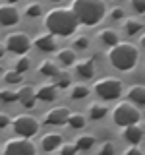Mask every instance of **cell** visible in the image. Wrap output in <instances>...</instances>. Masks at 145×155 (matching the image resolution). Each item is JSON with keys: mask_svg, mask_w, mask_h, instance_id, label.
<instances>
[{"mask_svg": "<svg viewBox=\"0 0 145 155\" xmlns=\"http://www.w3.org/2000/svg\"><path fill=\"white\" fill-rule=\"evenodd\" d=\"M33 43H35L37 48H41V51H45V52H50V51L56 48L54 35H50V33H41V35H37Z\"/></svg>", "mask_w": 145, "mask_h": 155, "instance_id": "obj_13", "label": "cell"}, {"mask_svg": "<svg viewBox=\"0 0 145 155\" xmlns=\"http://www.w3.org/2000/svg\"><path fill=\"white\" fill-rule=\"evenodd\" d=\"M12 126L16 130V134L19 138H33L39 132V120L31 114H18L16 118L12 120Z\"/></svg>", "mask_w": 145, "mask_h": 155, "instance_id": "obj_6", "label": "cell"}, {"mask_svg": "<svg viewBox=\"0 0 145 155\" xmlns=\"http://www.w3.org/2000/svg\"><path fill=\"white\" fill-rule=\"evenodd\" d=\"M25 16H27V18H37V16H41V4H37V2L29 4V6L25 8Z\"/></svg>", "mask_w": 145, "mask_h": 155, "instance_id": "obj_30", "label": "cell"}, {"mask_svg": "<svg viewBox=\"0 0 145 155\" xmlns=\"http://www.w3.org/2000/svg\"><path fill=\"white\" fill-rule=\"evenodd\" d=\"M70 110L66 107H54V109H48L47 114H45V122L47 124H52V126H62L68 122L70 118Z\"/></svg>", "mask_w": 145, "mask_h": 155, "instance_id": "obj_9", "label": "cell"}, {"mask_svg": "<svg viewBox=\"0 0 145 155\" xmlns=\"http://www.w3.org/2000/svg\"><path fill=\"white\" fill-rule=\"evenodd\" d=\"M132 8L137 14H145V0H132Z\"/></svg>", "mask_w": 145, "mask_h": 155, "instance_id": "obj_34", "label": "cell"}, {"mask_svg": "<svg viewBox=\"0 0 145 155\" xmlns=\"http://www.w3.org/2000/svg\"><path fill=\"white\" fill-rule=\"evenodd\" d=\"M124 155H143V153H141V149H139L137 145H130V147L124 151Z\"/></svg>", "mask_w": 145, "mask_h": 155, "instance_id": "obj_37", "label": "cell"}, {"mask_svg": "<svg viewBox=\"0 0 145 155\" xmlns=\"http://www.w3.org/2000/svg\"><path fill=\"white\" fill-rule=\"evenodd\" d=\"M19 21V10L14 4H0V23L2 25H16Z\"/></svg>", "mask_w": 145, "mask_h": 155, "instance_id": "obj_10", "label": "cell"}, {"mask_svg": "<svg viewBox=\"0 0 145 155\" xmlns=\"http://www.w3.org/2000/svg\"><path fill=\"white\" fill-rule=\"evenodd\" d=\"M4 47H6V51L14 52V54H18V56H25V52L31 48V39H29L27 33L16 31V33H10L6 37Z\"/></svg>", "mask_w": 145, "mask_h": 155, "instance_id": "obj_8", "label": "cell"}, {"mask_svg": "<svg viewBox=\"0 0 145 155\" xmlns=\"http://www.w3.org/2000/svg\"><path fill=\"white\" fill-rule=\"evenodd\" d=\"M128 97L130 101H134V103L137 105H145V85H132L128 89Z\"/></svg>", "mask_w": 145, "mask_h": 155, "instance_id": "obj_19", "label": "cell"}, {"mask_svg": "<svg viewBox=\"0 0 145 155\" xmlns=\"http://www.w3.org/2000/svg\"><path fill=\"white\" fill-rule=\"evenodd\" d=\"M139 45L145 47V35H141V39H139Z\"/></svg>", "mask_w": 145, "mask_h": 155, "instance_id": "obj_39", "label": "cell"}, {"mask_svg": "<svg viewBox=\"0 0 145 155\" xmlns=\"http://www.w3.org/2000/svg\"><path fill=\"white\" fill-rule=\"evenodd\" d=\"M99 155H114V143L112 142H105L99 147Z\"/></svg>", "mask_w": 145, "mask_h": 155, "instance_id": "obj_33", "label": "cell"}, {"mask_svg": "<svg viewBox=\"0 0 145 155\" xmlns=\"http://www.w3.org/2000/svg\"><path fill=\"white\" fill-rule=\"evenodd\" d=\"M39 72H41L43 76H47V78H56L58 74H60L56 62H52V60H43L41 66H39Z\"/></svg>", "mask_w": 145, "mask_h": 155, "instance_id": "obj_20", "label": "cell"}, {"mask_svg": "<svg viewBox=\"0 0 145 155\" xmlns=\"http://www.w3.org/2000/svg\"><path fill=\"white\" fill-rule=\"evenodd\" d=\"M18 101H21L23 107L31 109L37 101V89L33 85H21V89L18 91Z\"/></svg>", "mask_w": 145, "mask_h": 155, "instance_id": "obj_11", "label": "cell"}, {"mask_svg": "<svg viewBox=\"0 0 145 155\" xmlns=\"http://www.w3.org/2000/svg\"><path fill=\"white\" fill-rule=\"evenodd\" d=\"M37 99H41V101H54L56 99V87L52 85V84H45V85H41L37 89Z\"/></svg>", "mask_w": 145, "mask_h": 155, "instance_id": "obj_17", "label": "cell"}, {"mask_svg": "<svg viewBox=\"0 0 145 155\" xmlns=\"http://www.w3.org/2000/svg\"><path fill=\"white\" fill-rule=\"evenodd\" d=\"M122 89H124L122 81L114 76H105V78H101V80H97L93 84V91L105 101L118 99V97L122 95Z\"/></svg>", "mask_w": 145, "mask_h": 155, "instance_id": "obj_4", "label": "cell"}, {"mask_svg": "<svg viewBox=\"0 0 145 155\" xmlns=\"http://www.w3.org/2000/svg\"><path fill=\"white\" fill-rule=\"evenodd\" d=\"M79 149H77L76 143H62L60 147V155H76Z\"/></svg>", "mask_w": 145, "mask_h": 155, "instance_id": "obj_32", "label": "cell"}, {"mask_svg": "<svg viewBox=\"0 0 145 155\" xmlns=\"http://www.w3.org/2000/svg\"><path fill=\"white\" fill-rule=\"evenodd\" d=\"M106 113H108V107L105 103H99V101H93V103H89V107H87V114H89V118H93V120L103 118Z\"/></svg>", "mask_w": 145, "mask_h": 155, "instance_id": "obj_16", "label": "cell"}, {"mask_svg": "<svg viewBox=\"0 0 145 155\" xmlns=\"http://www.w3.org/2000/svg\"><path fill=\"white\" fill-rule=\"evenodd\" d=\"M77 74L83 80H91L95 76V58H83L77 62Z\"/></svg>", "mask_w": 145, "mask_h": 155, "instance_id": "obj_15", "label": "cell"}, {"mask_svg": "<svg viewBox=\"0 0 145 155\" xmlns=\"http://www.w3.org/2000/svg\"><path fill=\"white\" fill-rule=\"evenodd\" d=\"M8 124H12V118L6 113H0V128H6Z\"/></svg>", "mask_w": 145, "mask_h": 155, "instance_id": "obj_36", "label": "cell"}, {"mask_svg": "<svg viewBox=\"0 0 145 155\" xmlns=\"http://www.w3.org/2000/svg\"><path fill=\"white\" fill-rule=\"evenodd\" d=\"M4 80L8 81V84H19L21 81V74L16 70H8V72H4Z\"/></svg>", "mask_w": 145, "mask_h": 155, "instance_id": "obj_29", "label": "cell"}, {"mask_svg": "<svg viewBox=\"0 0 145 155\" xmlns=\"http://www.w3.org/2000/svg\"><path fill=\"white\" fill-rule=\"evenodd\" d=\"M4 54H6V47H4V45H0V58H2Z\"/></svg>", "mask_w": 145, "mask_h": 155, "instance_id": "obj_38", "label": "cell"}, {"mask_svg": "<svg viewBox=\"0 0 145 155\" xmlns=\"http://www.w3.org/2000/svg\"><path fill=\"white\" fill-rule=\"evenodd\" d=\"M29 62H31V60H29L27 56H19L18 60H16V72H19V74L27 72V70H29V66H31Z\"/></svg>", "mask_w": 145, "mask_h": 155, "instance_id": "obj_28", "label": "cell"}, {"mask_svg": "<svg viewBox=\"0 0 145 155\" xmlns=\"http://www.w3.org/2000/svg\"><path fill=\"white\" fill-rule=\"evenodd\" d=\"M72 99H83V97L89 95V87L83 85V84H77V85H72V91H70Z\"/></svg>", "mask_w": 145, "mask_h": 155, "instance_id": "obj_26", "label": "cell"}, {"mask_svg": "<svg viewBox=\"0 0 145 155\" xmlns=\"http://www.w3.org/2000/svg\"><path fill=\"white\" fill-rule=\"evenodd\" d=\"M110 18L112 19H122L124 18V10L122 8H112L110 10Z\"/></svg>", "mask_w": 145, "mask_h": 155, "instance_id": "obj_35", "label": "cell"}, {"mask_svg": "<svg viewBox=\"0 0 145 155\" xmlns=\"http://www.w3.org/2000/svg\"><path fill=\"white\" fill-rule=\"evenodd\" d=\"M41 147L45 151H54V149L62 147V136L60 134H45L41 138Z\"/></svg>", "mask_w": 145, "mask_h": 155, "instance_id": "obj_14", "label": "cell"}, {"mask_svg": "<svg viewBox=\"0 0 145 155\" xmlns=\"http://www.w3.org/2000/svg\"><path fill=\"white\" fill-rule=\"evenodd\" d=\"M112 118L118 126L126 128V126L137 124L139 118H141V113H139V109H135L130 101H120L112 110Z\"/></svg>", "mask_w": 145, "mask_h": 155, "instance_id": "obj_5", "label": "cell"}, {"mask_svg": "<svg viewBox=\"0 0 145 155\" xmlns=\"http://www.w3.org/2000/svg\"><path fill=\"white\" fill-rule=\"evenodd\" d=\"M95 136L93 134H83V136H79V138H76V145H77V149H81V151H87V149H91L95 145Z\"/></svg>", "mask_w": 145, "mask_h": 155, "instance_id": "obj_22", "label": "cell"}, {"mask_svg": "<svg viewBox=\"0 0 145 155\" xmlns=\"http://www.w3.org/2000/svg\"><path fill=\"white\" fill-rule=\"evenodd\" d=\"M124 140L130 145H137L143 140V128H141V126H137V124L126 126V128H124Z\"/></svg>", "mask_w": 145, "mask_h": 155, "instance_id": "obj_12", "label": "cell"}, {"mask_svg": "<svg viewBox=\"0 0 145 155\" xmlns=\"http://www.w3.org/2000/svg\"><path fill=\"white\" fill-rule=\"evenodd\" d=\"M99 39L105 43L106 47H114V45H118V43H120L118 41V33H116L114 29H108V27L103 29V31L99 33Z\"/></svg>", "mask_w": 145, "mask_h": 155, "instance_id": "obj_21", "label": "cell"}, {"mask_svg": "<svg viewBox=\"0 0 145 155\" xmlns=\"http://www.w3.org/2000/svg\"><path fill=\"white\" fill-rule=\"evenodd\" d=\"M143 21H139V19H134V18H130V19H126L124 21V29H126V33L128 35H137L139 31H143Z\"/></svg>", "mask_w": 145, "mask_h": 155, "instance_id": "obj_23", "label": "cell"}, {"mask_svg": "<svg viewBox=\"0 0 145 155\" xmlns=\"http://www.w3.org/2000/svg\"><path fill=\"white\" fill-rule=\"evenodd\" d=\"M0 101H4V103H14V101H18V91L8 89V87L0 89Z\"/></svg>", "mask_w": 145, "mask_h": 155, "instance_id": "obj_27", "label": "cell"}, {"mask_svg": "<svg viewBox=\"0 0 145 155\" xmlns=\"http://www.w3.org/2000/svg\"><path fill=\"white\" fill-rule=\"evenodd\" d=\"M4 155H37V147L27 138H10L2 147Z\"/></svg>", "mask_w": 145, "mask_h": 155, "instance_id": "obj_7", "label": "cell"}, {"mask_svg": "<svg viewBox=\"0 0 145 155\" xmlns=\"http://www.w3.org/2000/svg\"><path fill=\"white\" fill-rule=\"evenodd\" d=\"M68 124H70L72 128L79 130V128H83V126L87 124V118L83 116V113H72L70 118H68Z\"/></svg>", "mask_w": 145, "mask_h": 155, "instance_id": "obj_24", "label": "cell"}, {"mask_svg": "<svg viewBox=\"0 0 145 155\" xmlns=\"http://www.w3.org/2000/svg\"><path fill=\"white\" fill-rule=\"evenodd\" d=\"M137 60H139V51L132 43L120 41L118 45L108 48V62L120 72L134 70L135 64H137Z\"/></svg>", "mask_w": 145, "mask_h": 155, "instance_id": "obj_3", "label": "cell"}, {"mask_svg": "<svg viewBox=\"0 0 145 155\" xmlns=\"http://www.w3.org/2000/svg\"><path fill=\"white\" fill-rule=\"evenodd\" d=\"M72 47H76V48H81V51H83V48H87V47H89V39H87L85 35H79V37H76L74 41H72Z\"/></svg>", "mask_w": 145, "mask_h": 155, "instance_id": "obj_31", "label": "cell"}, {"mask_svg": "<svg viewBox=\"0 0 145 155\" xmlns=\"http://www.w3.org/2000/svg\"><path fill=\"white\" fill-rule=\"evenodd\" d=\"M70 10L83 25H97L106 16V4L103 0H74Z\"/></svg>", "mask_w": 145, "mask_h": 155, "instance_id": "obj_2", "label": "cell"}, {"mask_svg": "<svg viewBox=\"0 0 145 155\" xmlns=\"http://www.w3.org/2000/svg\"><path fill=\"white\" fill-rule=\"evenodd\" d=\"M79 21L74 16L70 8H54L45 16V27L50 35L54 37H68L74 35Z\"/></svg>", "mask_w": 145, "mask_h": 155, "instance_id": "obj_1", "label": "cell"}, {"mask_svg": "<svg viewBox=\"0 0 145 155\" xmlns=\"http://www.w3.org/2000/svg\"><path fill=\"white\" fill-rule=\"evenodd\" d=\"M72 85V78L68 72H60L56 78H54V87L56 89H68Z\"/></svg>", "mask_w": 145, "mask_h": 155, "instance_id": "obj_25", "label": "cell"}, {"mask_svg": "<svg viewBox=\"0 0 145 155\" xmlns=\"http://www.w3.org/2000/svg\"><path fill=\"white\" fill-rule=\"evenodd\" d=\"M56 62H60L62 66H72L76 62V51L74 48H62V51H58Z\"/></svg>", "mask_w": 145, "mask_h": 155, "instance_id": "obj_18", "label": "cell"}]
</instances>
